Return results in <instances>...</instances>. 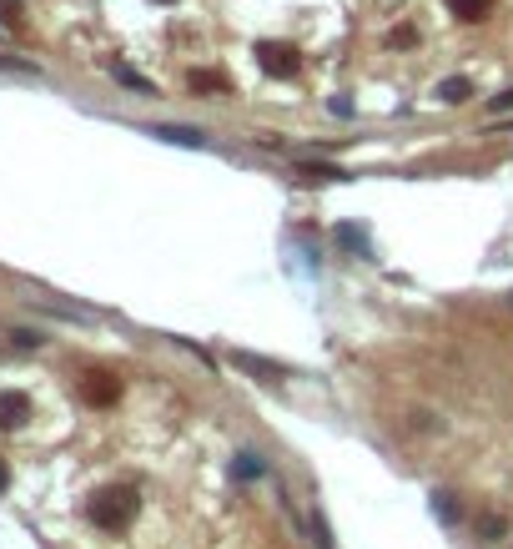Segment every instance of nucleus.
<instances>
[{"mask_svg":"<svg viewBox=\"0 0 513 549\" xmlns=\"http://www.w3.org/2000/svg\"><path fill=\"white\" fill-rule=\"evenodd\" d=\"M136 489H126V484H116V489H101L91 499V524L96 529H126L131 519H136Z\"/></svg>","mask_w":513,"mask_h":549,"instance_id":"nucleus-1","label":"nucleus"},{"mask_svg":"<svg viewBox=\"0 0 513 549\" xmlns=\"http://www.w3.org/2000/svg\"><path fill=\"white\" fill-rule=\"evenodd\" d=\"M257 66H262L267 76L292 81L302 61H297V51H292V46H282V41H262V46H257Z\"/></svg>","mask_w":513,"mask_h":549,"instance_id":"nucleus-2","label":"nucleus"},{"mask_svg":"<svg viewBox=\"0 0 513 549\" xmlns=\"http://www.w3.org/2000/svg\"><path fill=\"white\" fill-rule=\"evenodd\" d=\"M81 393H86V404H96V408H111L116 398H121V383L111 373H91L86 383H81Z\"/></svg>","mask_w":513,"mask_h":549,"instance_id":"nucleus-3","label":"nucleus"},{"mask_svg":"<svg viewBox=\"0 0 513 549\" xmlns=\"http://www.w3.org/2000/svg\"><path fill=\"white\" fill-rule=\"evenodd\" d=\"M31 419V398L26 393H0V428H16Z\"/></svg>","mask_w":513,"mask_h":549,"instance_id":"nucleus-4","label":"nucleus"},{"mask_svg":"<svg viewBox=\"0 0 513 549\" xmlns=\"http://www.w3.org/2000/svg\"><path fill=\"white\" fill-rule=\"evenodd\" d=\"M152 137L176 146H206V131H197V126H152Z\"/></svg>","mask_w":513,"mask_h":549,"instance_id":"nucleus-5","label":"nucleus"},{"mask_svg":"<svg viewBox=\"0 0 513 549\" xmlns=\"http://www.w3.org/2000/svg\"><path fill=\"white\" fill-rule=\"evenodd\" d=\"M468 96H473L468 76H448V81H438V101H443V106H463Z\"/></svg>","mask_w":513,"mask_h":549,"instance_id":"nucleus-6","label":"nucleus"},{"mask_svg":"<svg viewBox=\"0 0 513 549\" xmlns=\"http://www.w3.org/2000/svg\"><path fill=\"white\" fill-rule=\"evenodd\" d=\"M232 363H237V368H247V373H257L262 383H277V378H282L277 363H262V358H252V353H232Z\"/></svg>","mask_w":513,"mask_h":549,"instance_id":"nucleus-7","label":"nucleus"},{"mask_svg":"<svg viewBox=\"0 0 513 549\" xmlns=\"http://www.w3.org/2000/svg\"><path fill=\"white\" fill-rule=\"evenodd\" d=\"M443 5H448V16H458V20H483L494 0H443Z\"/></svg>","mask_w":513,"mask_h":549,"instance_id":"nucleus-8","label":"nucleus"},{"mask_svg":"<svg viewBox=\"0 0 513 549\" xmlns=\"http://www.w3.org/2000/svg\"><path fill=\"white\" fill-rule=\"evenodd\" d=\"M191 91H227V76H217V71H191Z\"/></svg>","mask_w":513,"mask_h":549,"instance_id":"nucleus-9","label":"nucleus"},{"mask_svg":"<svg viewBox=\"0 0 513 549\" xmlns=\"http://www.w3.org/2000/svg\"><path fill=\"white\" fill-rule=\"evenodd\" d=\"M237 474H242V479H262L267 464H262L257 454H237Z\"/></svg>","mask_w":513,"mask_h":549,"instance_id":"nucleus-10","label":"nucleus"},{"mask_svg":"<svg viewBox=\"0 0 513 549\" xmlns=\"http://www.w3.org/2000/svg\"><path fill=\"white\" fill-rule=\"evenodd\" d=\"M433 514H443V519H458V504H453V494H433Z\"/></svg>","mask_w":513,"mask_h":549,"instance_id":"nucleus-11","label":"nucleus"},{"mask_svg":"<svg viewBox=\"0 0 513 549\" xmlns=\"http://www.w3.org/2000/svg\"><path fill=\"white\" fill-rule=\"evenodd\" d=\"M312 534H317V549H332V534H327V519L312 514Z\"/></svg>","mask_w":513,"mask_h":549,"instance_id":"nucleus-12","label":"nucleus"},{"mask_svg":"<svg viewBox=\"0 0 513 549\" xmlns=\"http://www.w3.org/2000/svg\"><path fill=\"white\" fill-rule=\"evenodd\" d=\"M509 106H513V86H509V91H498V96H494V111H509Z\"/></svg>","mask_w":513,"mask_h":549,"instance_id":"nucleus-13","label":"nucleus"},{"mask_svg":"<svg viewBox=\"0 0 513 549\" xmlns=\"http://www.w3.org/2000/svg\"><path fill=\"white\" fill-rule=\"evenodd\" d=\"M5 484H11V469H5V464H0V489H5Z\"/></svg>","mask_w":513,"mask_h":549,"instance_id":"nucleus-14","label":"nucleus"},{"mask_svg":"<svg viewBox=\"0 0 513 549\" xmlns=\"http://www.w3.org/2000/svg\"><path fill=\"white\" fill-rule=\"evenodd\" d=\"M509 302H513V298H509Z\"/></svg>","mask_w":513,"mask_h":549,"instance_id":"nucleus-15","label":"nucleus"}]
</instances>
